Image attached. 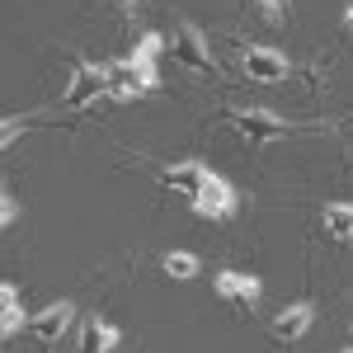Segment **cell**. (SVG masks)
Returning a JSON list of instances; mask_svg holds the SVG:
<instances>
[{"instance_id":"e0dca14e","label":"cell","mask_w":353,"mask_h":353,"mask_svg":"<svg viewBox=\"0 0 353 353\" xmlns=\"http://www.w3.org/2000/svg\"><path fill=\"white\" fill-rule=\"evenodd\" d=\"M259 5H264V10H269V14H278V10H283V5H288V0H259Z\"/></svg>"},{"instance_id":"277c9868","label":"cell","mask_w":353,"mask_h":353,"mask_svg":"<svg viewBox=\"0 0 353 353\" xmlns=\"http://www.w3.org/2000/svg\"><path fill=\"white\" fill-rule=\"evenodd\" d=\"M156 52H161V38L146 33L141 48L128 57V71H132V90H156L161 85V71H156Z\"/></svg>"},{"instance_id":"3957f363","label":"cell","mask_w":353,"mask_h":353,"mask_svg":"<svg viewBox=\"0 0 353 353\" xmlns=\"http://www.w3.org/2000/svg\"><path fill=\"white\" fill-rule=\"evenodd\" d=\"M99 94H109V71L104 66H81V71H71V85H66V109H85V104H94Z\"/></svg>"},{"instance_id":"ac0fdd59","label":"cell","mask_w":353,"mask_h":353,"mask_svg":"<svg viewBox=\"0 0 353 353\" xmlns=\"http://www.w3.org/2000/svg\"><path fill=\"white\" fill-rule=\"evenodd\" d=\"M344 24H349V28H353V5H349V10H344Z\"/></svg>"},{"instance_id":"5b68a950","label":"cell","mask_w":353,"mask_h":353,"mask_svg":"<svg viewBox=\"0 0 353 353\" xmlns=\"http://www.w3.org/2000/svg\"><path fill=\"white\" fill-rule=\"evenodd\" d=\"M174 57H179V66H189V71H203V76H212V57H208V43L198 38V28H179L174 33Z\"/></svg>"},{"instance_id":"6da1fadb","label":"cell","mask_w":353,"mask_h":353,"mask_svg":"<svg viewBox=\"0 0 353 353\" xmlns=\"http://www.w3.org/2000/svg\"><path fill=\"white\" fill-rule=\"evenodd\" d=\"M193 212H198V217H212V221L231 217V212H236V189H231L221 174H212V170H208L203 189H198V198H193Z\"/></svg>"},{"instance_id":"7a4b0ae2","label":"cell","mask_w":353,"mask_h":353,"mask_svg":"<svg viewBox=\"0 0 353 353\" xmlns=\"http://www.w3.org/2000/svg\"><path fill=\"white\" fill-rule=\"evenodd\" d=\"M231 128H236L245 141H254V146H264V141L288 132V123H283L278 113H269V109H236L231 113Z\"/></svg>"},{"instance_id":"4fadbf2b","label":"cell","mask_w":353,"mask_h":353,"mask_svg":"<svg viewBox=\"0 0 353 353\" xmlns=\"http://www.w3.org/2000/svg\"><path fill=\"white\" fill-rule=\"evenodd\" d=\"M325 226L334 241H353V208L349 203H330L325 208Z\"/></svg>"},{"instance_id":"ba28073f","label":"cell","mask_w":353,"mask_h":353,"mask_svg":"<svg viewBox=\"0 0 353 353\" xmlns=\"http://www.w3.org/2000/svg\"><path fill=\"white\" fill-rule=\"evenodd\" d=\"M311 316H316V311H311V301H297V306H288V311L273 321V339H278V344H297L301 334L311 330Z\"/></svg>"},{"instance_id":"9a60e30c","label":"cell","mask_w":353,"mask_h":353,"mask_svg":"<svg viewBox=\"0 0 353 353\" xmlns=\"http://www.w3.org/2000/svg\"><path fill=\"white\" fill-rule=\"evenodd\" d=\"M165 273H170V278H193V273H198V259L184 254V250H174V254H165Z\"/></svg>"},{"instance_id":"7c38bea8","label":"cell","mask_w":353,"mask_h":353,"mask_svg":"<svg viewBox=\"0 0 353 353\" xmlns=\"http://www.w3.org/2000/svg\"><path fill=\"white\" fill-rule=\"evenodd\" d=\"M24 325V311H19V297H14V288L10 283H0V334L5 339H14V330Z\"/></svg>"},{"instance_id":"8992f818","label":"cell","mask_w":353,"mask_h":353,"mask_svg":"<svg viewBox=\"0 0 353 353\" xmlns=\"http://www.w3.org/2000/svg\"><path fill=\"white\" fill-rule=\"evenodd\" d=\"M245 76H254V81H264V85H278L288 76V57L269 52V48H250L245 52Z\"/></svg>"},{"instance_id":"2e32d148","label":"cell","mask_w":353,"mask_h":353,"mask_svg":"<svg viewBox=\"0 0 353 353\" xmlns=\"http://www.w3.org/2000/svg\"><path fill=\"white\" fill-rule=\"evenodd\" d=\"M14 212H19V208H14V198L5 193V198H0V221H5V226H14Z\"/></svg>"},{"instance_id":"8fae6325","label":"cell","mask_w":353,"mask_h":353,"mask_svg":"<svg viewBox=\"0 0 353 353\" xmlns=\"http://www.w3.org/2000/svg\"><path fill=\"white\" fill-rule=\"evenodd\" d=\"M118 344H123V334H118L109 321H90L85 334H81V349L85 353H109V349H118Z\"/></svg>"},{"instance_id":"30bf717a","label":"cell","mask_w":353,"mask_h":353,"mask_svg":"<svg viewBox=\"0 0 353 353\" xmlns=\"http://www.w3.org/2000/svg\"><path fill=\"white\" fill-rule=\"evenodd\" d=\"M217 292L226 301L254 306V301H259V278H250V273H217Z\"/></svg>"},{"instance_id":"52a82bcc","label":"cell","mask_w":353,"mask_h":353,"mask_svg":"<svg viewBox=\"0 0 353 353\" xmlns=\"http://www.w3.org/2000/svg\"><path fill=\"white\" fill-rule=\"evenodd\" d=\"M66 325H71V301H52L43 316H33V321H28L33 339H43V344L61 339V334H66Z\"/></svg>"},{"instance_id":"9c48e42d","label":"cell","mask_w":353,"mask_h":353,"mask_svg":"<svg viewBox=\"0 0 353 353\" xmlns=\"http://www.w3.org/2000/svg\"><path fill=\"white\" fill-rule=\"evenodd\" d=\"M203 179H208V170H203L198 161H179V165H170V170L161 174V184H165V189H179L184 198H189V203L198 198V189H203Z\"/></svg>"},{"instance_id":"5bb4252c","label":"cell","mask_w":353,"mask_h":353,"mask_svg":"<svg viewBox=\"0 0 353 353\" xmlns=\"http://www.w3.org/2000/svg\"><path fill=\"white\" fill-rule=\"evenodd\" d=\"M104 71H109V94H137L128 61H113V66H104Z\"/></svg>"}]
</instances>
